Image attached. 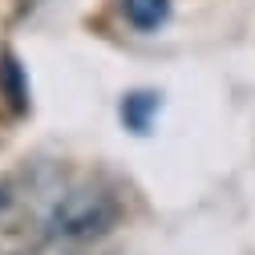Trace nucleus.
Segmentation results:
<instances>
[{
	"instance_id": "f03ea898",
	"label": "nucleus",
	"mask_w": 255,
	"mask_h": 255,
	"mask_svg": "<svg viewBox=\"0 0 255 255\" xmlns=\"http://www.w3.org/2000/svg\"><path fill=\"white\" fill-rule=\"evenodd\" d=\"M118 199L106 186L93 182H73L61 190V199L53 207V239H69V243H85V239H102L118 227Z\"/></svg>"
},
{
	"instance_id": "f257e3e1",
	"label": "nucleus",
	"mask_w": 255,
	"mask_h": 255,
	"mask_svg": "<svg viewBox=\"0 0 255 255\" xmlns=\"http://www.w3.org/2000/svg\"><path fill=\"white\" fill-rule=\"evenodd\" d=\"M65 186L69 174L53 162L0 178V255H33L53 239V207Z\"/></svg>"
},
{
	"instance_id": "7ed1b4c3",
	"label": "nucleus",
	"mask_w": 255,
	"mask_h": 255,
	"mask_svg": "<svg viewBox=\"0 0 255 255\" xmlns=\"http://www.w3.org/2000/svg\"><path fill=\"white\" fill-rule=\"evenodd\" d=\"M122 8H126V20H130L134 28L150 33V28L166 24V16H170V0H122Z\"/></svg>"
},
{
	"instance_id": "20e7f679",
	"label": "nucleus",
	"mask_w": 255,
	"mask_h": 255,
	"mask_svg": "<svg viewBox=\"0 0 255 255\" xmlns=\"http://www.w3.org/2000/svg\"><path fill=\"white\" fill-rule=\"evenodd\" d=\"M154 114H158V98H154V93H130V98L122 102V122L130 126L134 134L150 130V118Z\"/></svg>"
}]
</instances>
